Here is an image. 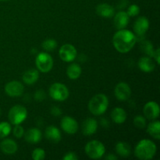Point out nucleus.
I'll use <instances>...</instances> for the list:
<instances>
[{
  "label": "nucleus",
  "mask_w": 160,
  "mask_h": 160,
  "mask_svg": "<svg viewBox=\"0 0 160 160\" xmlns=\"http://www.w3.org/2000/svg\"><path fill=\"white\" fill-rule=\"evenodd\" d=\"M141 49L149 57H153L155 50L153 48V45L149 41H142L141 42Z\"/></svg>",
  "instance_id": "26"
},
{
  "label": "nucleus",
  "mask_w": 160,
  "mask_h": 160,
  "mask_svg": "<svg viewBox=\"0 0 160 160\" xmlns=\"http://www.w3.org/2000/svg\"><path fill=\"white\" fill-rule=\"evenodd\" d=\"M116 152L121 157H128L131 155V146L125 142H119L116 145Z\"/></svg>",
  "instance_id": "24"
},
{
  "label": "nucleus",
  "mask_w": 160,
  "mask_h": 160,
  "mask_svg": "<svg viewBox=\"0 0 160 160\" xmlns=\"http://www.w3.org/2000/svg\"><path fill=\"white\" fill-rule=\"evenodd\" d=\"M0 148L4 154L13 155L17 152L18 146L15 141L10 138H6L0 143Z\"/></svg>",
  "instance_id": "16"
},
{
  "label": "nucleus",
  "mask_w": 160,
  "mask_h": 160,
  "mask_svg": "<svg viewBox=\"0 0 160 160\" xmlns=\"http://www.w3.org/2000/svg\"><path fill=\"white\" fill-rule=\"evenodd\" d=\"M24 138L30 144H37L42 140V132L38 128H31L24 134Z\"/></svg>",
  "instance_id": "19"
},
{
  "label": "nucleus",
  "mask_w": 160,
  "mask_h": 160,
  "mask_svg": "<svg viewBox=\"0 0 160 160\" xmlns=\"http://www.w3.org/2000/svg\"><path fill=\"white\" fill-rule=\"evenodd\" d=\"M153 57H154L155 60L156 61L157 64L159 65V64L160 63V49H159V48H158L157 49L155 50L154 56H153Z\"/></svg>",
  "instance_id": "36"
},
{
  "label": "nucleus",
  "mask_w": 160,
  "mask_h": 160,
  "mask_svg": "<svg viewBox=\"0 0 160 160\" xmlns=\"http://www.w3.org/2000/svg\"><path fill=\"white\" fill-rule=\"evenodd\" d=\"M53 63L52 57L47 52H40L36 56V67L42 73L49 72L52 69Z\"/></svg>",
  "instance_id": "7"
},
{
  "label": "nucleus",
  "mask_w": 160,
  "mask_h": 160,
  "mask_svg": "<svg viewBox=\"0 0 160 160\" xmlns=\"http://www.w3.org/2000/svg\"><path fill=\"white\" fill-rule=\"evenodd\" d=\"M39 78V72L38 70L35 69H31L24 72L23 74V82L28 85H32L34 83L37 82Z\"/></svg>",
  "instance_id": "22"
},
{
  "label": "nucleus",
  "mask_w": 160,
  "mask_h": 160,
  "mask_svg": "<svg viewBox=\"0 0 160 160\" xmlns=\"http://www.w3.org/2000/svg\"><path fill=\"white\" fill-rule=\"evenodd\" d=\"M0 1H2V2H5V1H9V0H0Z\"/></svg>",
  "instance_id": "38"
},
{
  "label": "nucleus",
  "mask_w": 160,
  "mask_h": 160,
  "mask_svg": "<svg viewBox=\"0 0 160 160\" xmlns=\"http://www.w3.org/2000/svg\"><path fill=\"white\" fill-rule=\"evenodd\" d=\"M134 125L138 129H144L146 127V119L141 115L136 116L134 118Z\"/></svg>",
  "instance_id": "29"
},
{
  "label": "nucleus",
  "mask_w": 160,
  "mask_h": 160,
  "mask_svg": "<svg viewBox=\"0 0 160 160\" xmlns=\"http://www.w3.org/2000/svg\"><path fill=\"white\" fill-rule=\"evenodd\" d=\"M1 113H2V111H1V109H0V116H1Z\"/></svg>",
  "instance_id": "39"
},
{
  "label": "nucleus",
  "mask_w": 160,
  "mask_h": 160,
  "mask_svg": "<svg viewBox=\"0 0 160 160\" xmlns=\"http://www.w3.org/2000/svg\"><path fill=\"white\" fill-rule=\"evenodd\" d=\"M157 148L156 145L149 139L141 140L134 148V155L142 160H150L156 155Z\"/></svg>",
  "instance_id": "2"
},
{
  "label": "nucleus",
  "mask_w": 160,
  "mask_h": 160,
  "mask_svg": "<svg viewBox=\"0 0 160 160\" xmlns=\"http://www.w3.org/2000/svg\"><path fill=\"white\" fill-rule=\"evenodd\" d=\"M12 133H13V135L15 136L17 138H20L23 137V134H24V130H23V127L20 126V124L15 125V128H13Z\"/></svg>",
  "instance_id": "32"
},
{
  "label": "nucleus",
  "mask_w": 160,
  "mask_h": 160,
  "mask_svg": "<svg viewBox=\"0 0 160 160\" xmlns=\"http://www.w3.org/2000/svg\"><path fill=\"white\" fill-rule=\"evenodd\" d=\"M96 13L103 18H111L115 14V9L108 3H101L97 6Z\"/></svg>",
  "instance_id": "17"
},
{
  "label": "nucleus",
  "mask_w": 160,
  "mask_h": 160,
  "mask_svg": "<svg viewBox=\"0 0 160 160\" xmlns=\"http://www.w3.org/2000/svg\"><path fill=\"white\" fill-rule=\"evenodd\" d=\"M69 94L67 87L62 83H54L49 88V95L55 101H65L68 98Z\"/></svg>",
  "instance_id": "6"
},
{
  "label": "nucleus",
  "mask_w": 160,
  "mask_h": 160,
  "mask_svg": "<svg viewBox=\"0 0 160 160\" xmlns=\"http://www.w3.org/2000/svg\"><path fill=\"white\" fill-rule=\"evenodd\" d=\"M45 138L52 143H58L61 140V132L55 126H49L45 129Z\"/></svg>",
  "instance_id": "20"
},
{
  "label": "nucleus",
  "mask_w": 160,
  "mask_h": 160,
  "mask_svg": "<svg viewBox=\"0 0 160 160\" xmlns=\"http://www.w3.org/2000/svg\"><path fill=\"white\" fill-rule=\"evenodd\" d=\"M113 23L117 29H124L128 25L130 21V17L125 11H120L117 14H114Z\"/></svg>",
  "instance_id": "14"
},
{
  "label": "nucleus",
  "mask_w": 160,
  "mask_h": 160,
  "mask_svg": "<svg viewBox=\"0 0 160 160\" xmlns=\"http://www.w3.org/2000/svg\"><path fill=\"white\" fill-rule=\"evenodd\" d=\"M51 113L54 117H59L62 114V111H61L60 108L57 107V106H52L51 109Z\"/></svg>",
  "instance_id": "35"
},
{
  "label": "nucleus",
  "mask_w": 160,
  "mask_h": 160,
  "mask_svg": "<svg viewBox=\"0 0 160 160\" xmlns=\"http://www.w3.org/2000/svg\"><path fill=\"white\" fill-rule=\"evenodd\" d=\"M138 68L145 73H151L155 70V67H156L154 61L152 59V57H149V56H144V57L140 58L138 62Z\"/></svg>",
  "instance_id": "18"
},
{
  "label": "nucleus",
  "mask_w": 160,
  "mask_h": 160,
  "mask_svg": "<svg viewBox=\"0 0 160 160\" xmlns=\"http://www.w3.org/2000/svg\"><path fill=\"white\" fill-rule=\"evenodd\" d=\"M114 95L120 101H127L131 95V89L129 84L125 82H120L116 85Z\"/></svg>",
  "instance_id": "9"
},
{
  "label": "nucleus",
  "mask_w": 160,
  "mask_h": 160,
  "mask_svg": "<svg viewBox=\"0 0 160 160\" xmlns=\"http://www.w3.org/2000/svg\"><path fill=\"white\" fill-rule=\"evenodd\" d=\"M111 118L117 124H122L127 120V112L123 108H114L111 112Z\"/></svg>",
  "instance_id": "21"
},
{
  "label": "nucleus",
  "mask_w": 160,
  "mask_h": 160,
  "mask_svg": "<svg viewBox=\"0 0 160 160\" xmlns=\"http://www.w3.org/2000/svg\"><path fill=\"white\" fill-rule=\"evenodd\" d=\"M149 28V20L145 17H140L136 20L134 24V31L137 36L143 37Z\"/></svg>",
  "instance_id": "13"
},
{
  "label": "nucleus",
  "mask_w": 160,
  "mask_h": 160,
  "mask_svg": "<svg viewBox=\"0 0 160 160\" xmlns=\"http://www.w3.org/2000/svg\"><path fill=\"white\" fill-rule=\"evenodd\" d=\"M81 67L78 63H72L67 67V74L68 78L71 80H77L80 78L81 74Z\"/></svg>",
  "instance_id": "23"
},
{
  "label": "nucleus",
  "mask_w": 160,
  "mask_h": 160,
  "mask_svg": "<svg viewBox=\"0 0 160 160\" xmlns=\"http://www.w3.org/2000/svg\"><path fill=\"white\" fill-rule=\"evenodd\" d=\"M106 159H109V160H115V159H117V157L116 156H114L113 154H111V155H109V156H107L106 157Z\"/></svg>",
  "instance_id": "37"
},
{
  "label": "nucleus",
  "mask_w": 160,
  "mask_h": 160,
  "mask_svg": "<svg viewBox=\"0 0 160 160\" xmlns=\"http://www.w3.org/2000/svg\"><path fill=\"white\" fill-rule=\"evenodd\" d=\"M86 155L90 159H101L106 152L105 145L98 140H92L88 142L84 148Z\"/></svg>",
  "instance_id": "4"
},
{
  "label": "nucleus",
  "mask_w": 160,
  "mask_h": 160,
  "mask_svg": "<svg viewBox=\"0 0 160 160\" xmlns=\"http://www.w3.org/2000/svg\"><path fill=\"white\" fill-rule=\"evenodd\" d=\"M42 46L45 51L51 52L56 49V47H57V42H56V41L55 39H46V40H45L42 42Z\"/></svg>",
  "instance_id": "28"
},
{
  "label": "nucleus",
  "mask_w": 160,
  "mask_h": 160,
  "mask_svg": "<svg viewBox=\"0 0 160 160\" xmlns=\"http://www.w3.org/2000/svg\"><path fill=\"white\" fill-rule=\"evenodd\" d=\"M63 160H77L78 159V156L76 155V153L73 152H69L66 153L65 156L62 157Z\"/></svg>",
  "instance_id": "34"
},
{
  "label": "nucleus",
  "mask_w": 160,
  "mask_h": 160,
  "mask_svg": "<svg viewBox=\"0 0 160 160\" xmlns=\"http://www.w3.org/2000/svg\"><path fill=\"white\" fill-rule=\"evenodd\" d=\"M82 133L85 136H91L95 134L98 129V122L94 118H88L82 123Z\"/></svg>",
  "instance_id": "15"
},
{
  "label": "nucleus",
  "mask_w": 160,
  "mask_h": 160,
  "mask_svg": "<svg viewBox=\"0 0 160 160\" xmlns=\"http://www.w3.org/2000/svg\"><path fill=\"white\" fill-rule=\"evenodd\" d=\"M28 117V110L26 108L20 105L14 106L9 109L8 113V119L13 125L21 124Z\"/></svg>",
  "instance_id": "5"
},
{
  "label": "nucleus",
  "mask_w": 160,
  "mask_h": 160,
  "mask_svg": "<svg viewBox=\"0 0 160 160\" xmlns=\"http://www.w3.org/2000/svg\"><path fill=\"white\" fill-rule=\"evenodd\" d=\"M109 107V99L104 94H97L88 102V109L95 116L102 115Z\"/></svg>",
  "instance_id": "3"
},
{
  "label": "nucleus",
  "mask_w": 160,
  "mask_h": 160,
  "mask_svg": "<svg viewBox=\"0 0 160 160\" xmlns=\"http://www.w3.org/2000/svg\"><path fill=\"white\" fill-rule=\"evenodd\" d=\"M11 125L8 122H1L0 123V138H4L7 137L11 132Z\"/></svg>",
  "instance_id": "27"
},
{
  "label": "nucleus",
  "mask_w": 160,
  "mask_h": 160,
  "mask_svg": "<svg viewBox=\"0 0 160 160\" xmlns=\"http://www.w3.org/2000/svg\"><path fill=\"white\" fill-rule=\"evenodd\" d=\"M137 37L131 31L121 29L114 34L112 44L117 51L120 53H127L131 51L135 45Z\"/></svg>",
  "instance_id": "1"
},
{
  "label": "nucleus",
  "mask_w": 160,
  "mask_h": 160,
  "mask_svg": "<svg viewBox=\"0 0 160 160\" xmlns=\"http://www.w3.org/2000/svg\"><path fill=\"white\" fill-rule=\"evenodd\" d=\"M59 55L60 59L63 62H70L76 59L78 56V52L76 48L70 44H65L59 48Z\"/></svg>",
  "instance_id": "8"
},
{
  "label": "nucleus",
  "mask_w": 160,
  "mask_h": 160,
  "mask_svg": "<svg viewBox=\"0 0 160 160\" xmlns=\"http://www.w3.org/2000/svg\"><path fill=\"white\" fill-rule=\"evenodd\" d=\"M144 115L148 120H156L159 116V106L157 102L150 101L147 102L144 106Z\"/></svg>",
  "instance_id": "12"
},
{
  "label": "nucleus",
  "mask_w": 160,
  "mask_h": 160,
  "mask_svg": "<svg viewBox=\"0 0 160 160\" xmlns=\"http://www.w3.org/2000/svg\"><path fill=\"white\" fill-rule=\"evenodd\" d=\"M31 156L34 160H43L45 158V152L42 148H35L33 150Z\"/></svg>",
  "instance_id": "30"
},
{
  "label": "nucleus",
  "mask_w": 160,
  "mask_h": 160,
  "mask_svg": "<svg viewBox=\"0 0 160 160\" xmlns=\"http://www.w3.org/2000/svg\"><path fill=\"white\" fill-rule=\"evenodd\" d=\"M24 87L20 81H12L7 83L5 86V92L6 95L10 97H19L23 95Z\"/></svg>",
  "instance_id": "10"
},
{
  "label": "nucleus",
  "mask_w": 160,
  "mask_h": 160,
  "mask_svg": "<svg viewBox=\"0 0 160 160\" xmlns=\"http://www.w3.org/2000/svg\"><path fill=\"white\" fill-rule=\"evenodd\" d=\"M45 97H46V95H45V92L43 90H38L34 93V99H36L37 101H43Z\"/></svg>",
  "instance_id": "33"
},
{
  "label": "nucleus",
  "mask_w": 160,
  "mask_h": 160,
  "mask_svg": "<svg viewBox=\"0 0 160 160\" xmlns=\"http://www.w3.org/2000/svg\"><path fill=\"white\" fill-rule=\"evenodd\" d=\"M147 131L148 134L156 140L160 139V122L159 120L152 121L148 125Z\"/></svg>",
  "instance_id": "25"
},
{
  "label": "nucleus",
  "mask_w": 160,
  "mask_h": 160,
  "mask_svg": "<svg viewBox=\"0 0 160 160\" xmlns=\"http://www.w3.org/2000/svg\"><path fill=\"white\" fill-rule=\"evenodd\" d=\"M140 12V8L138 5L136 4H132L128 7V11H127V13L128 14L129 17H136L138 16Z\"/></svg>",
  "instance_id": "31"
},
{
  "label": "nucleus",
  "mask_w": 160,
  "mask_h": 160,
  "mask_svg": "<svg viewBox=\"0 0 160 160\" xmlns=\"http://www.w3.org/2000/svg\"><path fill=\"white\" fill-rule=\"evenodd\" d=\"M61 128L67 134H73L78 131V123L73 117L66 116L61 120Z\"/></svg>",
  "instance_id": "11"
}]
</instances>
